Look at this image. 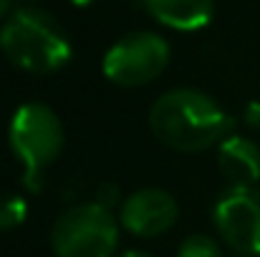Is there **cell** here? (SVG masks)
<instances>
[{
  "label": "cell",
  "mask_w": 260,
  "mask_h": 257,
  "mask_svg": "<svg viewBox=\"0 0 260 257\" xmlns=\"http://www.w3.org/2000/svg\"><path fill=\"white\" fill-rule=\"evenodd\" d=\"M56 257H114L119 247V222L99 202L66 209L51 230Z\"/></svg>",
  "instance_id": "4"
},
{
  "label": "cell",
  "mask_w": 260,
  "mask_h": 257,
  "mask_svg": "<svg viewBox=\"0 0 260 257\" xmlns=\"http://www.w3.org/2000/svg\"><path fill=\"white\" fill-rule=\"evenodd\" d=\"M245 119H248L250 126L260 129V103H250V106L245 108Z\"/></svg>",
  "instance_id": "12"
},
{
  "label": "cell",
  "mask_w": 260,
  "mask_h": 257,
  "mask_svg": "<svg viewBox=\"0 0 260 257\" xmlns=\"http://www.w3.org/2000/svg\"><path fill=\"white\" fill-rule=\"evenodd\" d=\"M144 8L157 23L172 30L192 33L212 20L215 0H144Z\"/></svg>",
  "instance_id": "9"
},
{
  "label": "cell",
  "mask_w": 260,
  "mask_h": 257,
  "mask_svg": "<svg viewBox=\"0 0 260 257\" xmlns=\"http://www.w3.org/2000/svg\"><path fill=\"white\" fill-rule=\"evenodd\" d=\"M179 207L170 192L159 187L137 189L129 194L119 209V225L134 237H159L177 225Z\"/></svg>",
  "instance_id": "7"
},
{
  "label": "cell",
  "mask_w": 260,
  "mask_h": 257,
  "mask_svg": "<svg viewBox=\"0 0 260 257\" xmlns=\"http://www.w3.org/2000/svg\"><path fill=\"white\" fill-rule=\"evenodd\" d=\"M152 134L174 152H207L233 134V116L197 88H172L149 111Z\"/></svg>",
  "instance_id": "1"
},
{
  "label": "cell",
  "mask_w": 260,
  "mask_h": 257,
  "mask_svg": "<svg viewBox=\"0 0 260 257\" xmlns=\"http://www.w3.org/2000/svg\"><path fill=\"white\" fill-rule=\"evenodd\" d=\"M8 144L23 164V184L28 192L43 189V171L63 152V124L46 103H23L8 129Z\"/></svg>",
  "instance_id": "3"
},
{
  "label": "cell",
  "mask_w": 260,
  "mask_h": 257,
  "mask_svg": "<svg viewBox=\"0 0 260 257\" xmlns=\"http://www.w3.org/2000/svg\"><path fill=\"white\" fill-rule=\"evenodd\" d=\"M220 237L243 255H260V189L230 187L212 209Z\"/></svg>",
  "instance_id": "6"
},
{
  "label": "cell",
  "mask_w": 260,
  "mask_h": 257,
  "mask_svg": "<svg viewBox=\"0 0 260 257\" xmlns=\"http://www.w3.org/2000/svg\"><path fill=\"white\" fill-rule=\"evenodd\" d=\"M71 3H74L76 8H86V5H91L93 0H71Z\"/></svg>",
  "instance_id": "15"
},
{
  "label": "cell",
  "mask_w": 260,
  "mask_h": 257,
  "mask_svg": "<svg viewBox=\"0 0 260 257\" xmlns=\"http://www.w3.org/2000/svg\"><path fill=\"white\" fill-rule=\"evenodd\" d=\"M217 167L230 187H255L260 179V146L248 136L230 134L220 144Z\"/></svg>",
  "instance_id": "8"
},
{
  "label": "cell",
  "mask_w": 260,
  "mask_h": 257,
  "mask_svg": "<svg viewBox=\"0 0 260 257\" xmlns=\"http://www.w3.org/2000/svg\"><path fill=\"white\" fill-rule=\"evenodd\" d=\"M28 214V204L18 194H3L0 197V230L18 227Z\"/></svg>",
  "instance_id": "10"
},
{
  "label": "cell",
  "mask_w": 260,
  "mask_h": 257,
  "mask_svg": "<svg viewBox=\"0 0 260 257\" xmlns=\"http://www.w3.org/2000/svg\"><path fill=\"white\" fill-rule=\"evenodd\" d=\"M10 5H13V0H0V20H8L5 15L10 13Z\"/></svg>",
  "instance_id": "13"
},
{
  "label": "cell",
  "mask_w": 260,
  "mask_h": 257,
  "mask_svg": "<svg viewBox=\"0 0 260 257\" xmlns=\"http://www.w3.org/2000/svg\"><path fill=\"white\" fill-rule=\"evenodd\" d=\"M0 51L20 71L48 76L71 61V41L61 23L41 8H18L0 28Z\"/></svg>",
  "instance_id": "2"
},
{
  "label": "cell",
  "mask_w": 260,
  "mask_h": 257,
  "mask_svg": "<svg viewBox=\"0 0 260 257\" xmlns=\"http://www.w3.org/2000/svg\"><path fill=\"white\" fill-rule=\"evenodd\" d=\"M170 63V43L149 30L119 38L104 56L101 71L116 86L139 88L157 81Z\"/></svg>",
  "instance_id": "5"
},
{
  "label": "cell",
  "mask_w": 260,
  "mask_h": 257,
  "mask_svg": "<svg viewBox=\"0 0 260 257\" xmlns=\"http://www.w3.org/2000/svg\"><path fill=\"white\" fill-rule=\"evenodd\" d=\"M177 257H222L220 245L207 235H189L179 242Z\"/></svg>",
  "instance_id": "11"
},
{
  "label": "cell",
  "mask_w": 260,
  "mask_h": 257,
  "mask_svg": "<svg viewBox=\"0 0 260 257\" xmlns=\"http://www.w3.org/2000/svg\"><path fill=\"white\" fill-rule=\"evenodd\" d=\"M119 257H152L149 252H142V250H126V252H121Z\"/></svg>",
  "instance_id": "14"
}]
</instances>
